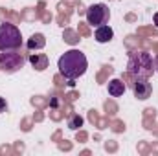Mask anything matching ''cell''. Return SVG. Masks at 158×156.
<instances>
[{
  "mask_svg": "<svg viewBox=\"0 0 158 156\" xmlns=\"http://www.w3.org/2000/svg\"><path fill=\"white\" fill-rule=\"evenodd\" d=\"M59 72L66 79H77L81 76H85L86 68H88V61L86 55L79 50H68L59 57Z\"/></svg>",
  "mask_w": 158,
  "mask_h": 156,
  "instance_id": "obj_1",
  "label": "cell"
},
{
  "mask_svg": "<svg viewBox=\"0 0 158 156\" xmlns=\"http://www.w3.org/2000/svg\"><path fill=\"white\" fill-rule=\"evenodd\" d=\"M127 72H131L134 77H145L149 79L155 72V61L151 57L149 51L145 50H134L129 55V63H127Z\"/></svg>",
  "mask_w": 158,
  "mask_h": 156,
  "instance_id": "obj_2",
  "label": "cell"
},
{
  "mask_svg": "<svg viewBox=\"0 0 158 156\" xmlns=\"http://www.w3.org/2000/svg\"><path fill=\"white\" fill-rule=\"evenodd\" d=\"M22 46V33L13 22L0 24V51L4 50H17Z\"/></svg>",
  "mask_w": 158,
  "mask_h": 156,
  "instance_id": "obj_3",
  "label": "cell"
},
{
  "mask_svg": "<svg viewBox=\"0 0 158 156\" xmlns=\"http://www.w3.org/2000/svg\"><path fill=\"white\" fill-rule=\"evenodd\" d=\"M26 63V53L17 48V50H4L0 53V70L7 72V74H15L19 72Z\"/></svg>",
  "mask_w": 158,
  "mask_h": 156,
  "instance_id": "obj_4",
  "label": "cell"
},
{
  "mask_svg": "<svg viewBox=\"0 0 158 156\" xmlns=\"http://www.w3.org/2000/svg\"><path fill=\"white\" fill-rule=\"evenodd\" d=\"M110 18V11H109V6L107 4H92L88 9H86V20L90 26H103L107 24Z\"/></svg>",
  "mask_w": 158,
  "mask_h": 156,
  "instance_id": "obj_5",
  "label": "cell"
},
{
  "mask_svg": "<svg viewBox=\"0 0 158 156\" xmlns=\"http://www.w3.org/2000/svg\"><path fill=\"white\" fill-rule=\"evenodd\" d=\"M132 90H134L136 99H142V101L149 99L151 94H153V86H151V83L145 77H136L134 84H132Z\"/></svg>",
  "mask_w": 158,
  "mask_h": 156,
  "instance_id": "obj_6",
  "label": "cell"
},
{
  "mask_svg": "<svg viewBox=\"0 0 158 156\" xmlns=\"http://www.w3.org/2000/svg\"><path fill=\"white\" fill-rule=\"evenodd\" d=\"M114 37V31H112V28L110 26H98V30H96V33H94V39L98 40L99 44H105V42H110Z\"/></svg>",
  "mask_w": 158,
  "mask_h": 156,
  "instance_id": "obj_7",
  "label": "cell"
},
{
  "mask_svg": "<svg viewBox=\"0 0 158 156\" xmlns=\"http://www.w3.org/2000/svg\"><path fill=\"white\" fill-rule=\"evenodd\" d=\"M30 63H31V66L37 70V72H42V70H46L48 68V55L46 53H31L30 55Z\"/></svg>",
  "mask_w": 158,
  "mask_h": 156,
  "instance_id": "obj_8",
  "label": "cell"
},
{
  "mask_svg": "<svg viewBox=\"0 0 158 156\" xmlns=\"http://www.w3.org/2000/svg\"><path fill=\"white\" fill-rule=\"evenodd\" d=\"M125 88H127V84L123 83V79H112V81H109V94H110L112 97L123 96Z\"/></svg>",
  "mask_w": 158,
  "mask_h": 156,
  "instance_id": "obj_9",
  "label": "cell"
},
{
  "mask_svg": "<svg viewBox=\"0 0 158 156\" xmlns=\"http://www.w3.org/2000/svg\"><path fill=\"white\" fill-rule=\"evenodd\" d=\"M44 44H46V39H44L42 33H33L26 42L28 50H40V48H44Z\"/></svg>",
  "mask_w": 158,
  "mask_h": 156,
  "instance_id": "obj_10",
  "label": "cell"
},
{
  "mask_svg": "<svg viewBox=\"0 0 158 156\" xmlns=\"http://www.w3.org/2000/svg\"><path fill=\"white\" fill-rule=\"evenodd\" d=\"M19 22L20 20V15H17V13H13V11H7L6 7H0V22Z\"/></svg>",
  "mask_w": 158,
  "mask_h": 156,
  "instance_id": "obj_11",
  "label": "cell"
},
{
  "mask_svg": "<svg viewBox=\"0 0 158 156\" xmlns=\"http://www.w3.org/2000/svg\"><path fill=\"white\" fill-rule=\"evenodd\" d=\"M63 39H64V42H68V44H77L79 40V33H76V31H72V30H64V33H63Z\"/></svg>",
  "mask_w": 158,
  "mask_h": 156,
  "instance_id": "obj_12",
  "label": "cell"
},
{
  "mask_svg": "<svg viewBox=\"0 0 158 156\" xmlns=\"http://www.w3.org/2000/svg\"><path fill=\"white\" fill-rule=\"evenodd\" d=\"M81 127H83V117L79 116V114L70 116V119H68V129L70 130H79Z\"/></svg>",
  "mask_w": 158,
  "mask_h": 156,
  "instance_id": "obj_13",
  "label": "cell"
},
{
  "mask_svg": "<svg viewBox=\"0 0 158 156\" xmlns=\"http://www.w3.org/2000/svg\"><path fill=\"white\" fill-rule=\"evenodd\" d=\"M30 103H31L33 107H37V109H44L50 101H48V97H44V96H33V97L30 99Z\"/></svg>",
  "mask_w": 158,
  "mask_h": 156,
  "instance_id": "obj_14",
  "label": "cell"
},
{
  "mask_svg": "<svg viewBox=\"0 0 158 156\" xmlns=\"http://www.w3.org/2000/svg\"><path fill=\"white\" fill-rule=\"evenodd\" d=\"M37 15H39V13H37L35 9H31V7H26V9L22 11L20 18H24V20H30V22H31V20H35V18H37Z\"/></svg>",
  "mask_w": 158,
  "mask_h": 156,
  "instance_id": "obj_15",
  "label": "cell"
},
{
  "mask_svg": "<svg viewBox=\"0 0 158 156\" xmlns=\"http://www.w3.org/2000/svg\"><path fill=\"white\" fill-rule=\"evenodd\" d=\"M112 72H114V68H112V66H103V70L98 74V83H105V79L109 77Z\"/></svg>",
  "mask_w": 158,
  "mask_h": 156,
  "instance_id": "obj_16",
  "label": "cell"
},
{
  "mask_svg": "<svg viewBox=\"0 0 158 156\" xmlns=\"http://www.w3.org/2000/svg\"><path fill=\"white\" fill-rule=\"evenodd\" d=\"M109 127H110L114 132H123V130H125V123H123V121H119V119L110 121V123H109Z\"/></svg>",
  "mask_w": 158,
  "mask_h": 156,
  "instance_id": "obj_17",
  "label": "cell"
},
{
  "mask_svg": "<svg viewBox=\"0 0 158 156\" xmlns=\"http://www.w3.org/2000/svg\"><path fill=\"white\" fill-rule=\"evenodd\" d=\"M105 110H107V114H116L118 112V105L114 103V101H105Z\"/></svg>",
  "mask_w": 158,
  "mask_h": 156,
  "instance_id": "obj_18",
  "label": "cell"
},
{
  "mask_svg": "<svg viewBox=\"0 0 158 156\" xmlns=\"http://www.w3.org/2000/svg\"><path fill=\"white\" fill-rule=\"evenodd\" d=\"M77 33H79V35H83V37H88V35H90V30H88V22H79Z\"/></svg>",
  "mask_w": 158,
  "mask_h": 156,
  "instance_id": "obj_19",
  "label": "cell"
},
{
  "mask_svg": "<svg viewBox=\"0 0 158 156\" xmlns=\"http://www.w3.org/2000/svg\"><path fill=\"white\" fill-rule=\"evenodd\" d=\"M125 44H127L129 48H134V46H138V44H140V39H136L134 35H129V37L125 39Z\"/></svg>",
  "mask_w": 158,
  "mask_h": 156,
  "instance_id": "obj_20",
  "label": "cell"
},
{
  "mask_svg": "<svg viewBox=\"0 0 158 156\" xmlns=\"http://www.w3.org/2000/svg\"><path fill=\"white\" fill-rule=\"evenodd\" d=\"M68 17H70V13H66L64 15V11H61V15H59V18H57V22H59V26H66L68 24Z\"/></svg>",
  "mask_w": 158,
  "mask_h": 156,
  "instance_id": "obj_21",
  "label": "cell"
},
{
  "mask_svg": "<svg viewBox=\"0 0 158 156\" xmlns=\"http://www.w3.org/2000/svg\"><path fill=\"white\" fill-rule=\"evenodd\" d=\"M118 149V143L116 142H105V151L107 153H114Z\"/></svg>",
  "mask_w": 158,
  "mask_h": 156,
  "instance_id": "obj_22",
  "label": "cell"
},
{
  "mask_svg": "<svg viewBox=\"0 0 158 156\" xmlns=\"http://www.w3.org/2000/svg\"><path fill=\"white\" fill-rule=\"evenodd\" d=\"M64 76H63V74H59V76H55V77H53V83H55V84H57V86H64V84H66V83H68V81H64Z\"/></svg>",
  "mask_w": 158,
  "mask_h": 156,
  "instance_id": "obj_23",
  "label": "cell"
},
{
  "mask_svg": "<svg viewBox=\"0 0 158 156\" xmlns=\"http://www.w3.org/2000/svg\"><path fill=\"white\" fill-rule=\"evenodd\" d=\"M20 129H22L24 132H28V130L31 129V119H30V117H26V119H22V123H20Z\"/></svg>",
  "mask_w": 158,
  "mask_h": 156,
  "instance_id": "obj_24",
  "label": "cell"
},
{
  "mask_svg": "<svg viewBox=\"0 0 158 156\" xmlns=\"http://www.w3.org/2000/svg\"><path fill=\"white\" fill-rule=\"evenodd\" d=\"M138 33H140V35H156V31H155L153 28H140Z\"/></svg>",
  "mask_w": 158,
  "mask_h": 156,
  "instance_id": "obj_25",
  "label": "cell"
},
{
  "mask_svg": "<svg viewBox=\"0 0 158 156\" xmlns=\"http://www.w3.org/2000/svg\"><path fill=\"white\" fill-rule=\"evenodd\" d=\"M143 125H145V129H155V117H147L145 116V119H143Z\"/></svg>",
  "mask_w": 158,
  "mask_h": 156,
  "instance_id": "obj_26",
  "label": "cell"
},
{
  "mask_svg": "<svg viewBox=\"0 0 158 156\" xmlns=\"http://www.w3.org/2000/svg\"><path fill=\"white\" fill-rule=\"evenodd\" d=\"M88 119H90V123H94V125H96V123L99 121V116H98V112H96V110H90V112H88Z\"/></svg>",
  "mask_w": 158,
  "mask_h": 156,
  "instance_id": "obj_27",
  "label": "cell"
},
{
  "mask_svg": "<svg viewBox=\"0 0 158 156\" xmlns=\"http://www.w3.org/2000/svg\"><path fill=\"white\" fill-rule=\"evenodd\" d=\"M86 138H88V134H86L85 130H79L77 134H76V140H77V142H81V143H83V142H86Z\"/></svg>",
  "mask_w": 158,
  "mask_h": 156,
  "instance_id": "obj_28",
  "label": "cell"
},
{
  "mask_svg": "<svg viewBox=\"0 0 158 156\" xmlns=\"http://www.w3.org/2000/svg\"><path fill=\"white\" fill-rule=\"evenodd\" d=\"M40 18H42V22H44V24H48V22L52 20V13H48V11L44 9V11L40 13Z\"/></svg>",
  "mask_w": 158,
  "mask_h": 156,
  "instance_id": "obj_29",
  "label": "cell"
},
{
  "mask_svg": "<svg viewBox=\"0 0 158 156\" xmlns=\"http://www.w3.org/2000/svg\"><path fill=\"white\" fill-rule=\"evenodd\" d=\"M59 149H61V151H70V149H72V143L66 142V140H63V143H59Z\"/></svg>",
  "mask_w": 158,
  "mask_h": 156,
  "instance_id": "obj_30",
  "label": "cell"
},
{
  "mask_svg": "<svg viewBox=\"0 0 158 156\" xmlns=\"http://www.w3.org/2000/svg\"><path fill=\"white\" fill-rule=\"evenodd\" d=\"M50 117H52V119H55V121H59V119L63 117V114H61V110L53 109V110H52V114H50Z\"/></svg>",
  "mask_w": 158,
  "mask_h": 156,
  "instance_id": "obj_31",
  "label": "cell"
},
{
  "mask_svg": "<svg viewBox=\"0 0 158 156\" xmlns=\"http://www.w3.org/2000/svg\"><path fill=\"white\" fill-rule=\"evenodd\" d=\"M64 97H66V101H74V99H77L79 97V94L77 92H70V94H66Z\"/></svg>",
  "mask_w": 158,
  "mask_h": 156,
  "instance_id": "obj_32",
  "label": "cell"
},
{
  "mask_svg": "<svg viewBox=\"0 0 158 156\" xmlns=\"http://www.w3.org/2000/svg\"><path fill=\"white\" fill-rule=\"evenodd\" d=\"M7 110V103H6V99L4 97H0V114L2 112H6Z\"/></svg>",
  "mask_w": 158,
  "mask_h": 156,
  "instance_id": "obj_33",
  "label": "cell"
},
{
  "mask_svg": "<svg viewBox=\"0 0 158 156\" xmlns=\"http://www.w3.org/2000/svg\"><path fill=\"white\" fill-rule=\"evenodd\" d=\"M145 116L147 117H156V110H155V109H145Z\"/></svg>",
  "mask_w": 158,
  "mask_h": 156,
  "instance_id": "obj_34",
  "label": "cell"
},
{
  "mask_svg": "<svg viewBox=\"0 0 158 156\" xmlns=\"http://www.w3.org/2000/svg\"><path fill=\"white\" fill-rule=\"evenodd\" d=\"M138 151H140V153H149V147H147L145 143H140V145H138Z\"/></svg>",
  "mask_w": 158,
  "mask_h": 156,
  "instance_id": "obj_35",
  "label": "cell"
},
{
  "mask_svg": "<svg viewBox=\"0 0 158 156\" xmlns=\"http://www.w3.org/2000/svg\"><path fill=\"white\" fill-rule=\"evenodd\" d=\"M64 4H68V6H79L81 4V0H63Z\"/></svg>",
  "mask_w": 158,
  "mask_h": 156,
  "instance_id": "obj_36",
  "label": "cell"
},
{
  "mask_svg": "<svg viewBox=\"0 0 158 156\" xmlns=\"http://www.w3.org/2000/svg\"><path fill=\"white\" fill-rule=\"evenodd\" d=\"M125 18H127L129 22H134V20H136V15H132V13H129V15H127Z\"/></svg>",
  "mask_w": 158,
  "mask_h": 156,
  "instance_id": "obj_37",
  "label": "cell"
},
{
  "mask_svg": "<svg viewBox=\"0 0 158 156\" xmlns=\"http://www.w3.org/2000/svg\"><path fill=\"white\" fill-rule=\"evenodd\" d=\"M15 149H17V151H20V153H22V151H24V145H22V143H20V142H19V143H17V145H15Z\"/></svg>",
  "mask_w": 158,
  "mask_h": 156,
  "instance_id": "obj_38",
  "label": "cell"
},
{
  "mask_svg": "<svg viewBox=\"0 0 158 156\" xmlns=\"http://www.w3.org/2000/svg\"><path fill=\"white\" fill-rule=\"evenodd\" d=\"M0 153L4 154V153H9V147H0Z\"/></svg>",
  "mask_w": 158,
  "mask_h": 156,
  "instance_id": "obj_39",
  "label": "cell"
},
{
  "mask_svg": "<svg viewBox=\"0 0 158 156\" xmlns=\"http://www.w3.org/2000/svg\"><path fill=\"white\" fill-rule=\"evenodd\" d=\"M33 119H35V121H40V119H42V114H40V112H39V114H35Z\"/></svg>",
  "mask_w": 158,
  "mask_h": 156,
  "instance_id": "obj_40",
  "label": "cell"
},
{
  "mask_svg": "<svg viewBox=\"0 0 158 156\" xmlns=\"http://www.w3.org/2000/svg\"><path fill=\"white\" fill-rule=\"evenodd\" d=\"M59 138H61V132H55V134H53V140H55V142H57V140H59Z\"/></svg>",
  "mask_w": 158,
  "mask_h": 156,
  "instance_id": "obj_41",
  "label": "cell"
},
{
  "mask_svg": "<svg viewBox=\"0 0 158 156\" xmlns=\"http://www.w3.org/2000/svg\"><path fill=\"white\" fill-rule=\"evenodd\" d=\"M153 18H155V24L158 26V13H155V17H153Z\"/></svg>",
  "mask_w": 158,
  "mask_h": 156,
  "instance_id": "obj_42",
  "label": "cell"
},
{
  "mask_svg": "<svg viewBox=\"0 0 158 156\" xmlns=\"http://www.w3.org/2000/svg\"><path fill=\"white\" fill-rule=\"evenodd\" d=\"M153 50H155V51L158 53V42H156V44H153Z\"/></svg>",
  "mask_w": 158,
  "mask_h": 156,
  "instance_id": "obj_43",
  "label": "cell"
},
{
  "mask_svg": "<svg viewBox=\"0 0 158 156\" xmlns=\"http://www.w3.org/2000/svg\"><path fill=\"white\" fill-rule=\"evenodd\" d=\"M155 68H156V72H158V59L155 61Z\"/></svg>",
  "mask_w": 158,
  "mask_h": 156,
  "instance_id": "obj_44",
  "label": "cell"
}]
</instances>
